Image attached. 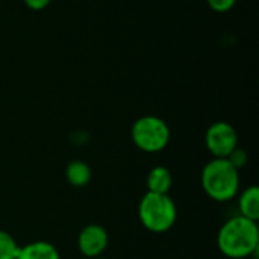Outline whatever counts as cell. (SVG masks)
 I'll return each mask as SVG.
<instances>
[{
    "label": "cell",
    "mask_w": 259,
    "mask_h": 259,
    "mask_svg": "<svg viewBox=\"0 0 259 259\" xmlns=\"http://www.w3.org/2000/svg\"><path fill=\"white\" fill-rule=\"evenodd\" d=\"M219 250L231 259L255 256L259 249V228L256 222L234 215L228 219L217 234Z\"/></svg>",
    "instance_id": "cell-1"
},
{
    "label": "cell",
    "mask_w": 259,
    "mask_h": 259,
    "mask_svg": "<svg viewBox=\"0 0 259 259\" xmlns=\"http://www.w3.org/2000/svg\"><path fill=\"white\" fill-rule=\"evenodd\" d=\"M200 182L205 194L211 200L226 203L235 199L240 193V170L235 168L226 158H212L205 164Z\"/></svg>",
    "instance_id": "cell-2"
},
{
    "label": "cell",
    "mask_w": 259,
    "mask_h": 259,
    "mask_svg": "<svg viewBox=\"0 0 259 259\" xmlns=\"http://www.w3.org/2000/svg\"><path fill=\"white\" fill-rule=\"evenodd\" d=\"M138 219L152 234L168 232L178 220V208L168 194L147 191L138 203Z\"/></svg>",
    "instance_id": "cell-3"
},
{
    "label": "cell",
    "mask_w": 259,
    "mask_h": 259,
    "mask_svg": "<svg viewBox=\"0 0 259 259\" xmlns=\"http://www.w3.org/2000/svg\"><path fill=\"white\" fill-rule=\"evenodd\" d=\"M170 127L158 115H143L131 127V138L135 147L144 153H159L170 143Z\"/></svg>",
    "instance_id": "cell-4"
},
{
    "label": "cell",
    "mask_w": 259,
    "mask_h": 259,
    "mask_svg": "<svg viewBox=\"0 0 259 259\" xmlns=\"http://www.w3.org/2000/svg\"><path fill=\"white\" fill-rule=\"evenodd\" d=\"M205 147L212 158H228L238 147V132L228 121H215L205 132Z\"/></svg>",
    "instance_id": "cell-5"
},
{
    "label": "cell",
    "mask_w": 259,
    "mask_h": 259,
    "mask_svg": "<svg viewBox=\"0 0 259 259\" xmlns=\"http://www.w3.org/2000/svg\"><path fill=\"white\" fill-rule=\"evenodd\" d=\"M77 250L82 256L94 259L102 256L109 244V235L102 225L90 223L83 226L77 235Z\"/></svg>",
    "instance_id": "cell-6"
},
{
    "label": "cell",
    "mask_w": 259,
    "mask_h": 259,
    "mask_svg": "<svg viewBox=\"0 0 259 259\" xmlns=\"http://www.w3.org/2000/svg\"><path fill=\"white\" fill-rule=\"evenodd\" d=\"M238 196V215L249 219L252 222L259 220V188L256 185H249Z\"/></svg>",
    "instance_id": "cell-7"
},
{
    "label": "cell",
    "mask_w": 259,
    "mask_h": 259,
    "mask_svg": "<svg viewBox=\"0 0 259 259\" xmlns=\"http://www.w3.org/2000/svg\"><path fill=\"white\" fill-rule=\"evenodd\" d=\"M15 259H61V255L55 244L44 240H38L20 246Z\"/></svg>",
    "instance_id": "cell-8"
},
{
    "label": "cell",
    "mask_w": 259,
    "mask_h": 259,
    "mask_svg": "<svg viewBox=\"0 0 259 259\" xmlns=\"http://www.w3.org/2000/svg\"><path fill=\"white\" fill-rule=\"evenodd\" d=\"M146 185L147 191L150 193L168 194L173 187V173L164 165H156L150 168V171L147 173Z\"/></svg>",
    "instance_id": "cell-9"
},
{
    "label": "cell",
    "mask_w": 259,
    "mask_h": 259,
    "mask_svg": "<svg viewBox=\"0 0 259 259\" xmlns=\"http://www.w3.org/2000/svg\"><path fill=\"white\" fill-rule=\"evenodd\" d=\"M93 170L82 159H73L65 167V179L74 188H83L91 182Z\"/></svg>",
    "instance_id": "cell-10"
},
{
    "label": "cell",
    "mask_w": 259,
    "mask_h": 259,
    "mask_svg": "<svg viewBox=\"0 0 259 259\" xmlns=\"http://www.w3.org/2000/svg\"><path fill=\"white\" fill-rule=\"evenodd\" d=\"M20 250L17 240L6 231L0 229V259H15Z\"/></svg>",
    "instance_id": "cell-11"
},
{
    "label": "cell",
    "mask_w": 259,
    "mask_h": 259,
    "mask_svg": "<svg viewBox=\"0 0 259 259\" xmlns=\"http://www.w3.org/2000/svg\"><path fill=\"white\" fill-rule=\"evenodd\" d=\"M235 168H243L246 164H247V161H249V156H247V153H246V150L244 149H241V147H237L228 158H226Z\"/></svg>",
    "instance_id": "cell-12"
},
{
    "label": "cell",
    "mask_w": 259,
    "mask_h": 259,
    "mask_svg": "<svg viewBox=\"0 0 259 259\" xmlns=\"http://www.w3.org/2000/svg\"><path fill=\"white\" fill-rule=\"evenodd\" d=\"M206 3L214 12L225 14V12H229L237 5V0H206Z\"/></svg>",
    "instance_id": "cell-13"
},
{
    "label": "cell",
    "mask_w": 259,
    "mask_h": 259,
    "mask_svg": "<svg viewBox=\"0 0 259 259\" xmlns=\"http://www.w3.org/2000/svg\"><path fill=\"white\" fill-rule=\"evenodd\" d=\"M23 3L32 11H42L52 3V0H23Z\"/></svg>",
    "instance_id": "cell-14"
},
{
    "label": "cell",
    "mask_w": 259,
    "mask_h": 259,
    "mask_svg": "<svg viewBox=\"0 0 259 259\" xmlns=\"http://www.w3.org/2000/svg\"><path fill=\"white\" fill-rule=\"evenodd\" d=\"M94 259H108V258H103V256H99V258H94Z\"/></svg>",
    "instance_id": "cell-15"
}]
</instances>
